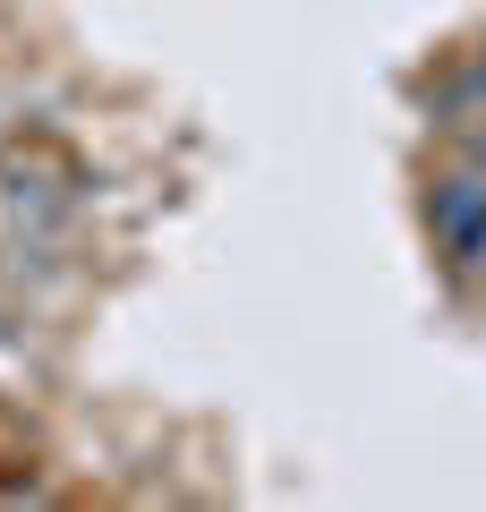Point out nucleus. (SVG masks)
Returning <instances> with one entry per match:
<instances>
[{
    "mask_svg": "<svg viewBox=\"0 0 486 512\" xmlns=\"http://www.w3.org/2000/svg\"><path fill=\"white\" fill-rule=\"evenodd\" d=\"M435 239L461 265H486V180H444L435 188Z\"/></svg>",
    "mask_w": 486,
    "mask_h": 512,
    "instance_id": "f257e3e1",
    "label": "nucleus"
}]
</instances>
